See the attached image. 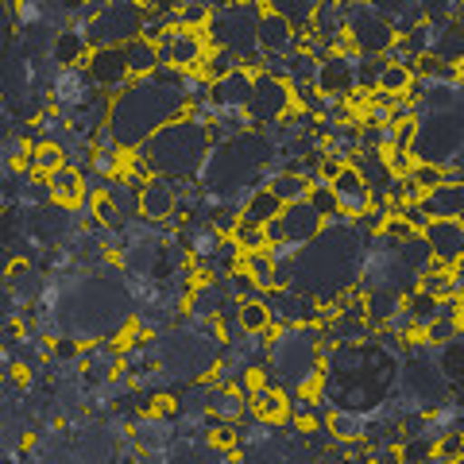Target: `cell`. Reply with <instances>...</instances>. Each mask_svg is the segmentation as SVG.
<instances>
[{
    "label": "cell",
    "mask_w": 464,
    "mask_h": 464,
    "mask_svg": "<svg viewBox=\"0 0 464 464\" xmlns=\"http://www.w3.org/2000/svg\"><path fill=\"white\" fill-rule=\"evenodd\" d=\"M213 148L209 140V124L194 121L190 112L179 116V121L163 124L159 132L143 143V155H148V163L155 174H163V179H174V182H186V179H198L201 163H206V155Z\"/></svg>",
    "instance_id": "obj_1"
},
{
    "label": "cell",
    "mask_w": 464,
    "mask_h": 464,
    "mask_svg": "<svg viewBox=\"0 0 464 464\" xmlns=\"http://www.w3.org/2000/svg\"><path fill=\"white\" fill-rule=\"evenodd\" d=\"M322 341H325V333L317 329V322L279 325L275 341L267 344V368H271V380L279 383L286 395L310 391L322 380Z\"/></svg>",
    "instance_id": "obj_2"
},
{
    "label": "cell",
    "mask_w": 464,
    "mask_h": 464,
    "mask_svg": "<svg viewBox=\"0 0 464 464\" xmlns=\"http://www.w3.org/2000/svg\"><path fill=\"white\" fill-rule=\"evenodd\" d=\"M264 0H228V5L209 12V47H225L232 54H240L244 63H259V39L256 27L264 16Z\"/></svg>",
    "instance_id": "obj_3"
},
{
    "label": "cell",
    "mask_w": 464,
    "mask_h": 464,
    "mask_svg": "<svg viewBox=\"0 0 464 464\" xmlns=\"http://www.w3.org/2000/svg\"><path fill=\"white\" fill-rule=\"evenodd\" d=\"M298 109L295 101V85L279 74H267V70H259L252 74V97H248V121L252 128H275L279 121H286L290 112Z\"/></svg>",
    "instance_id": "obj_4"
},
{
    "label": "cell",
    "mask_w": 464,
    "mask_h": 464,
    "mask_svg": "<svg viewBox=\"0 0 464 464\" xmlns=\"http://www.w3.org/2000/svg\"><path fill=\"white\" fill-rule=\"evenodd\" d=\"M143 27V0H105V8L85 24L93 47H124Z\"/></svg>",
    "instance_id": "obj_5"
},
{
    "label": "cell",
    "mask_w": 464,
    "mask_h": 464,
    "mask_svg": "<svg viewBox=\"0 0 464 464\" xmlns=\"http://www.w3.org/2000/svg\"><path fill=\"white\" fill-rule=\"evenodd\" d=\"M344 35L360 54H387L395 47V27L364 0H344Z\"/></svg>",
    "instance_id": "obj_6"
},
{
    "label": "cell",
    "mask_w": 464,
    "mask_h": 464,
    "mask_svg": "<svg viewBox=\"0 0 464 464\" xmlns=\"http://www.w3.org/2000/svg\"><path fill=\"white\" fill-rule=\"evenodd\" d=\"M155 51H159V66L194 74L209 54V39H206V32H198V27H174V32L167 27V32L155 39Z\"/></svg>",
    "instance_id": "obj_7"
},
{
    "label": "cell",
    "mask_w": 464,
    "mask_h": 464,
    "mask_svg": "<svg viewBox=\"0 0 464 464\" xmlns=\"http://www.w3.org/2000/svg\"><path fill=\"white\" fill-rule=\"evenodd\" d=\"M140 213H143V221H151V225L179 228L182 225V213H179V182L163 179V174H151V179L140 186Z\"/></svg>",
    "instance_id": "obj_8"
},
{
    "label": "cell",
    "mask_w": 464,
    "mask_h": 464,
    "mask_svg": "<svg viewBox=\"0 0 464 464\" xmlns=\"http://www.w3.org/2000/svg\"><path fill=\"white\" fill-rule=\"evenodd\" d=\"M97 97H101V90L93 85L85 63H82V66H63V70H58V78H54V85H51V105L63 112V116L85 109V105H90V101H97Z\"/></svg>",
    "instance_id": "obj_9"
},
{
    "label": "cell",
    "mask_w": 464,
    "mask_h": 464,
    "mask_svg": "<svg viewBox=\"0 0 464 464\" xmlns=\"http://www.w3.org/2000/svg\"><path fill=\"white\" fill-rule=\"evenodd\" d=\"M314 90L317 93H333V97H353V90H360V51L356 54H325L317 63L314 74Z\"/></svg>",
    "instance_id": "obj_10"
},
{
    "label": "cell",
    "mask_w": 464,
    "mask_h": 464,
    "mask_svg": "<svg viewBox=\"0 0 464 464\" xmlns=\"http://www.w3.org/2000/svg\"><path fill=\"white\" fill-rule=\"evenodd\" d=\"M85 70L101 93H121L132 74H128V63H124V47H93L90 58H85Z\"/></svg>",
    "instance_id": "obj_11"
},
{
    "label": "cell",
    "mask_w": 464,
    "mask_h": 464,
    "mask_svg": "<svg viewBox=\"0 0 464 464\" xmlns=\"http://www.w3.org/2000/svg\"><path fill=\"white\" fill-rule=\"evenodd\" d=\"M279 225H283V240L298 244V248H306L317 232L325 228V217L314 209L310 198H302V201H286L283 213H279Z\"/></svg>",
    "instance_id": "obj_12"
},
{
    "label": "cell",
    "mask_w": 464,
    "mask_h": 464,
    "mask_svg": "<svg viewBox=\"0 0 464 464\" xmlns=\"http://www.w3.org/2000/svg\"><path fill=\"white\" fill-rule=\"evenodd\" d=\"M422 237L430 240L433 259H438L441 267H453L457 259L464 256V225L457 221V217H430Z\"/></svg>",
    "instance_id": "obj_13"
},
{
    "label": "cell",
    "mask_w": 464,
    "mask_h": 464,
    "mask_svg": "<svg viewBox=\"0 0 464 464\" xmlns=\"http://www.w3.org/2000/svg\"><path fill=\"white\" fill-rule=\"evenodd\" d=\"M256 39H259V54H290V51L302 47V32L271 8H264V16H259Z\"/></svg>",
    "instance_id": "obj_14"
},
{
    "label": "cell",
    "mask_w": 464,
    "mask_h": 464,
    "mask_svg": "<svg viewBox=\"0 0 464 464\" xmlns=\"http://www.w3.org/2000/svg\"><path fill=\"white\" fill-rule=\"evenodd\" d=\"M333 194H337V206L348 213V217H364L372 209V186L364 182V174H360L356 167H341L337 174H333Z\"/></svg>",
    "instance_id": "obj_15"
},
{
    "label": "cell",
    "mask_w": 464,
    "mask_h": 464,
    "mask_svg": "<svg viewBox=\"0 0 464 464\" xmlns=\"http://www.w3.org/2000/svg\"><path fill=\"white\" fill-rule=\"evenodd\" d=\"M248 97H252V74L240 66V70H232V74L209 82V97L206 101L217 112H244L248 109Z\"/></svg>",
    "instance_id": "obj_16"
},
{
    "label": "cell",
    "mask_w": 464,
    "mask_h": 464,
    "mask_svg": "<svg viewBox=\"0 0 464 464\" xmlns=\"http://www.w3.org/2000/svg\"><path fill=\"white\" fill-rule=\"evenodd\" d=\"M174 438V422L167 414L148 411L132 418V441L140 445V453H167Z\"/></svg>",
    "instance_id": "obj_17"
},
{
    "label": "cell",
    "mask_w": 464,
    "mask_h": 464,
    "mask_svg": "<svg viewBox=\"0 0 464 464\" xmlns=\"http://www.w3.org/2000/svg\"><path fill=\"white\" fill-rule=\"evenodd\" d=\"M90 51H93V43H90L85 24L58 27L51 39V63H58V66H82L85 58H90Z\"/></svg>",
    "instance_id": "obj_18"
},
{
    "label": "cell",
    "mask_w": 464,
    "mask_h": 464,
    "mask_svg": "<svg viewBox=\"0 0 464 464\" xmlns=\"http://www.w3.org/2000/svg\"><path fill=\"white\" fill-rule=\"evenodd\" d=\"M47 186H51V201H58V206H78L85 198V170L63 163L58 170L47 174Z\"/></svg>",
    "instance_id": "obj_19"
},
{
    "label": "cell",
    "mask_w": 464,
    "mask_h": 464,
    "mask_svg": "<svg viewBox=\"0 0 464 464\" xmlns=\"http://www.w3.org/2000/svg\"><path fill=\"white\" fill-rule=\"evenodd\" d=\"M372 8L395 27L399 39L411 32V27L422 24V0H372Z\"/></svg>",
    "instance_id": "obj_20"
},
{
    "label": "cell",
    "mask_w": 464,
    "mask_h": 464,
    "mask_svg": "<svg viewBox=\"0 0 464 464\" xmlns=\"http://www.w3.org/2000/svg\"><path fill=\"white\" fill-rule=\"evenodd\" d=\"M422 209L430 217H460L464 213V182H441L422 194Z\"/></svg>",
    "instance_id": "obj_21"
},
{
    "label": "cell",
    "mask_w": 464,
    "mask_h": 464,
    "mask_svg": "<svg viewBox=\"0 0 464 464\" xmlns=\"http://www.w3.org/2000/svg\"><path fill=\"white\" fill-rule=\"evenodd\" d=\"M286 391L279 383H259L252 395H248V411L256 418H264V422H283L286 418Z\"/></svg>",
    "instance_id": "obj_22"
},
{
    "label": "cell",
    "mask_w": 464,
    "mask_h": 464,
    "mask_svg": "<svg viewBox=\"0 0 464 464\" xmlns=\"http://www.w3.org/2000/svg\"><path fill=\"white\" fill-rule=\"evenodd\" d=\"M279 213H283V201L275 198L267 186H256V190L244 198V206H240V221H244V225H259V228H264V225L275 221Z\"/></svg>",
    "instance_id": "obj_23"
},
{
    "label": "cell",
    "mask_w": 464,
    "mask_h": 464,
    "mask_svg": "<svg viewBox=\"0 0 464 464\" xmlns=\"http://www.w3.org/2000/svg\"><path fill=\"white\" fill-rule=\"evenodd\" d=\"M124 63H128V74H132V78L155 74V70H159V51H155V43L143 39V35L128 39V43H124Z\"/></svg>",
    "instance_id": "obj_24"
},
{
    "label": "cell",
    "mask_w": 464,
    "mask_h": 464,
    "mask_svg": "<svg viewBox=\"0 0 464 464\" xmlns=\"http://www.w3.org/2000/svg\"><path fill=\"white\" fill-rule=\"evenodd\" d=\"M433 58H441V63H464V27L453 20V24H441L438 27V39H433Z\"/></svg>",
    "instance_id": "obj_25"
},
{
    "label": "cell",
    "mask_w": 464,
    "mask_h": 464,
    "mask_svg": "<svg viewBox=\"0 0 464 464\" xmlns=\"http://www.w3.org/2000/svg\"><path fill=\"white\" fill-rule=\"evenodd\" d=\"M267 190H271V194L286 206V201H302V198H310V179H302L298 170H275L271 179H267Z\"/></svg>",
    "instance_id": "obj_26"
},
{
    "label": "cell",
    "mask_w": 464,
    "mask_h": 464,
    "mask_svg": "<svg viewBox=\"0 0 464 464\" xmlns=\"http://www.w3.org/2000/svg\"><path fill=\"white\" fill-rule=\"evenodd\" d=\"M399 259L406 267H411L414 275H426L438 259H433V248H430V240L422 237V232H414V237H406L402 244H399Z\"/></svg>",
    "instance_id": "obj_27"
},
{
    "label": "cell",
    "mask_w": 464,
    "mask_h": 464,
    "mask_svg": "<svg viewBox=\"0 0 464 464\" xmlns=\"http://www.w3.org/2000/svg\"><path fill=\"white\" fill-rule=\"evenodd\" d=\"M414 82V70L406 63H387L380 66V78H375V93H391V97H406V90H411Z\"/></svg>",
    "instance_id": "obj_28"
},
{
    "label": "cell",
    "mask_w": 464,
    "mask_h": 464,
    "mask_svg": "<svg viewBox=\"0 0 464 464\" xmlns=\"http://www.w3.org/2000/svg\"><path fill=\"white\" fill-rule=\"evenodd\" d=\"M264 5H267L271 12H279V16H286L302 35H306V32H310V20H314V12H317V5H322V0H264Z\"/></svg>",
    "instance_id": "obj_29"
},
{
    "label": "cell",
    "mask_w": 464,
    "mask_h": 464,
    "mask_svg": "<svg viewBox=\"0 0 464 464\" xmlns=\"http://www.w3.org/2000/svg\"><path fill=\"white\" fill-rule=\"evenodd\" d=\"M240 325H244V333H259V337H267V333L275 329V325H271V314H267V306H264V298L240 302Z\"/></svg>",
    "instance_id": "obj_30"
},
{
    "label": "cell",
    "mask_w": 464,
    "mask_h": 464,
    "mask_svg": "<svg viewBox=\"0 0 464 464\" xmlns=\"http://www.w3.org/2000/svg\"><path fill=\"white\" fill-rule=\"evenodd\" d=\"M240 66H244L240 54H232L225 47H213L206 54V63H201V74H206V82H217V78H225V74H232V70H240Z\"/></svg>",
    "instance_id": "obj_31"
},
{
    "label": "cell",
    "mask_w": 464,
    "mask_h": 464,
    "mask_svg": "<svg viewBox=\"0 0 464 464\" xmlns=\"http://www.w3.org/2000/svg\"><path fill=\"white\" fill-rule=\"evenodd\" d=\"M240 267L252 275V279L264 286V290H271L275 286V264H271V256H267V248H259V252H244L240 256Z\"/></svg>",
    "instance_id": "obj_32"
},
{
    "label": "cell",
    "mask_w": 464,
    "mask_h": 464,
    "mask_svg": "<svg viewBox=\"0 0 464 464\" xmlns=\"http://www.w3.org/2000/svg\"><path fill=\"white\" fill-rule=\"evenodd\" d=\"M66 163V155H63V143H51V140H43L32 148V170L35 174H51Z\"/></svg>",
    "instance_id": "obj_33"
},
{
    "label": "cell",
    "mask_w": 464,
    "mask_h": 464,
    "mask_svg": "<svg viewBox=\"0 0 464 464\" xmlns=\"http://www.w3.org/2000/svg\"><path fill=\"white\" fill-rule=\"evenodd\" d=\"M464 0H422V20L430 24H453Z\"/></svg>",
    "instance_id": "obj_34"
},
{
    "label": "cell",
    "mask_w": 464,
    "mask_h": 464,
    "mask_svg": "<svg viewBox=\"0 0 464 464\" xmlns=\"http://www.w3.org/2000/svg\"><path fill=\"white\" fill-rule=\"evenodd\" d=\"M310 201H314V209L322 213V217H333V213H344L341 206H337V194H333V186L325 182V179H317V182H310Z\"/></svg>",
    "instance_id": "obj_35"
},
{
    "label": "cell",
    "mask_w": 464,
    "mask_h": 464,
    "mask_svg": "<svg viewBox=\"0 0 464 464\" xmlns=\"http://www.w3.org/2000/svg\"><path fill=\"white\" fill-rule=\"evenodd\" d=\"M232 240H237L244 252H259V248H267V232L259 228V225H244V221H240L237 228H232Z\"/></svg>",
    "instance_id": "obj_36"
},
{
    "label": "cell",
    "mask_w": 464,
    "mask_h": 464,
    "mask_svg": "<svg viewBox=\"0 0 464 464\" xmlns=\"http://www.w3.org/2000/svg\"><path fill=\"white\" fill-rule=\"evenodd\" d=\"M411 182L422 186V190H433V186L445 182V167H433V163H414L411 170Z\"/></svg>",
    "instance_id": "obj_37"
},
{
    "label": "cell",
    "mask_w": 464,
    "mask_h": 464,
    "mask_svg": "<svg viewBox=\"0 0 464 464\" xmlns=\"http://www.w3.org/2000/svg\"><path fill=\"white\" fill-rule=\"evenodd\" d=\"M387 170L399 174V179H402V174H411L414 170V155L406 151V148H391L387 151Z\"/></svg>",
    "instance_id": "obj_38"
},
{
    "label": "cell",
    "mask_w": 464,
    "mask_h": 464,
    "mask_svg": "<svg viewBox=\"0 0 464 464\" xmlns=\"http://www.w3.org/2000/svg\"><path fill=\"white\" fill-rule=\"evenodd\" d=\"M399 217H406V221H411L418 232L430 225V213L422 209V201H402V206H399Z\"/></svg>",
    "instance_id": "obj_39"
},
{
    "label": "cell",
    "mask_w": 464,
    "mask_h": 464,
    "mask_svg": "<svg viewBox=\"0 0 464 464\" xmlns=\"http://www.w3.org/2000/svg\"><path fill=\"white\" fill-rule=\"evenodd\" d=\"M457 325L464 329V302H460V310H457Z\"/></svg>",
    "instance_id": "obj_40"
},
{
    "label": "cell",
    "mask_w": 464,
    "mask_h": 464,
    "mask_svg": "<svg viewBox=\"0 0 464 464\" xmlns=\"http://www.w3.org/2000/svg\"><path fill=\"white\" fill-rule=\"evenodd\" d=\"M457 24H460V27H464V5H460V12H457Z\"/></svg>",
    "instance_id": "obj_41"
},
{
    "label": "cell",
    "mask_w": 464,
    "mask_h": 464,
    "mask_svg": "<svg viewBox=\"0 0 464 464\" xmlns=\"http://www.w3.org/2000/svg\"><path fill=\"white\" fill-rule=\"evenodd\" d=\"M63 5H70V0H63ZM78 5H82V0H78Z\"/></svg>",
    "instance_id": "obj_42"
},
{
    "label": "cell",
    "mask_w": 464,
    "mask_h": 464,
    "mask_svg": "<svg viewBox=\"0 0 464 464\" xmlns=\"http://www.w3.org/2000/svg\"><path fill=\"white\" fill-rule=\"evenodd\" d=\"M364 5H372V0H364Z\"/></svg>",
    "instance_id": "obj_43"
},
{
    "label": "cell",
    "mask_w": 464,
    "mask_h": 464,
    "mask_svg": "<svg viewBox=\"0 0 464 464\" xmlns=\"http://www.w3.org/2000/svg\"><path fill=\"white\" fill-rule=\"evenodd\" d=\"M143 5H148V0H143Z\"/></svg>",
    "instance_id": "obj_44"
}]
</instances>
